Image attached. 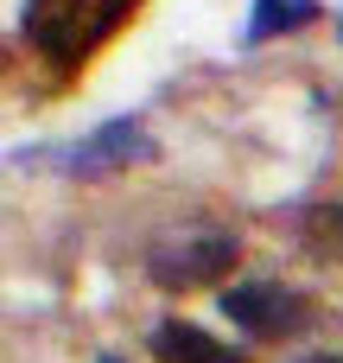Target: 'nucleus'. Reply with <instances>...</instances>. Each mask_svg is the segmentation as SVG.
<instances>
[{"label":"nucleus","instance_id":"obj_1","mask_svg":"<svg viewBox=\"0 0 343 363\" xmlns=\"http://www.w3.org/2000/svg\"><path fill=\"white\" fill-rule=\"evenodd\" d=\"M140 0H25V45L57 70H76Z\"/></svg>","mask_w":343,"mask_h":363},{"label":"nucleus","instance_id":"obj_2","mask_svg":"<svg viewBox=\"0 0 343 363\" xmlns=\"http://www.w3.org/2000/svg\"><path fill=\"white\" fill-rule=\"evenodd\" d=\"M236 236H191V242H165V249H153L146 255V274L159 281V287H172V294H191V287H210V281H223L229 268H236Z\"/></svg>","mask_w":343,"mask_h":363},{"label":"nucleus","instance_id":"obj_3","mask_svg":"<svg viewBox=\"0 0 343 363\" xmlns=\"http://www.w3.org/2000/svg\"><path fill=\"white\" fill-rule=\"evenodd\" d=\"M223 313L248 332V338H286L306 325V300L286 294V287H267V281H248V287H223Z\"/></svg>","mask_w":343,"mask_h":363},{"label":"nucleus","instance_id":"obj_4","mask_svg":"<svg viewBox=\"0 0 343 363\" xmlns=\"http://www.w3.org/2000/svg\"><path fill=\"white\" fill-rule=\"evenodd\" d=\"M153 357L159 363H248L236 345H216L210 332H197V325H185V319H172V325L153 332Z\"/></svg>","mask_w":343,"mask_h":363},{"label":"nucleus","instance_id":"obj_5","mask_svg":"<svg viewBox=\"0 0 343 363\" xmlns=\"http://www.w3.org/2000/svg\"><path fill=\"white\" fill-rule=\"evenodd\" d=\"M146 147V134H140V121H115V128H102L89 147H83V160H76V172H102V166H121V160H134Z\"/></svg>","mask_w":343,"mask_h":363},{"label":"nucleus","instance_id":"obj_6","mask_svg":"<svg viewBox=\"0 0 343 363\" xmlns=\"http://www.w3.org/2000/svg\"><path fill=\"white\" fill-rule=\"evenodd\" d=\"M318 19V0H255V19H248V38H280V32H299Z\"/></svg>","mask_w":343,"mask_h":363},{"label":"nucleus","instance_id":"obj_7","mask_svg":"<svg viewBox=\"0 0 343 363\" xmlns=\"http://www.w3.org/2000/svg\"><path fill=\"white\" fill-rule=\"evenodd\" d=\"M306 249L325 255V262H343V204H312V217H306Z\"/></svg>","mask_w":343,"mask_h":363},{"label":"nucleus","instance_id":"obj_8","mask_svg":"<svg viewBox=\"0 0 343 363\" xmlns=\"http://www.w3.org/2000/svg\"><path fill=\"white\" fill-rule=\"evenodd\" d=\"M312 363H337V357H312Z\"/></svg>","mask_w":343,"mask_h":363}]
</instances>
